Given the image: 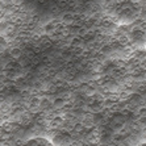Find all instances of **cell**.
I'll return each instance as SVG.
<instances>
[{
  "label": "cell",
  "instance_id": "7a4b0ae2",
  "mask_svg": "<svg viewBox=\"0 0 146 146\" xmlns=\"http://www.w3.org/2000/svg\"><path fill=\"white\" fill-rule=\"evenodd\" d=\"M23 146H55L50 138L46 137H33L23 143Z\"/></svg>",
  "mask_w": 146,
  "mask_h": 146
},
{
  "label": "cell",
  "instance_id": "6da1fadb",
  "mask_svg": "<svg viewBox=\"0 0 146 146\" xmlns=\"http://www.w3.org/2000/svg\"><path fill=\"white\" fill-rule=\"evenodd\" d=\"M50 139L55 146H68L71 143V137L66 132H57Z\"/></svg>",
  "mask_w": 146,
  "mask_h": 146
}]
</instances>
